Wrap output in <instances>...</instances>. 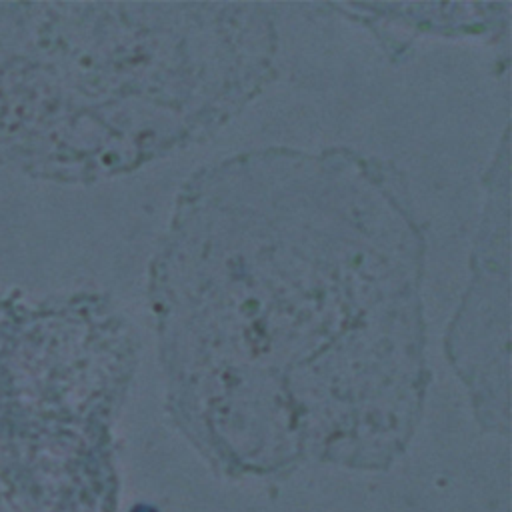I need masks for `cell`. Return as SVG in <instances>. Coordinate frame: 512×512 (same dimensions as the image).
Masks as SVG:
<instances>
[{
  "instance_id": "6da1fadb",
  "label": "cell",
  "mask_w": 512,
  "mask_h": 512,
  "mask_svg": "<svg viewBox=\"0 0 512 512\" xmlns=\"http://www.w3.org/2000/svg\"><path fill=\"white\" fill-rule=\"evenodd\" d=\"M422 240L382 162L228 158L174 210L152 272L158 336L176 358L226 368H418Z\"/></svg>"
}]
</instances>
